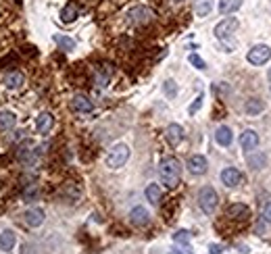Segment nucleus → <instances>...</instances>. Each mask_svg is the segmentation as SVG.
I'll return each mask as SVG.
<instances>
[{
	"label": "nucleus",
	"instance_id": "9",
	"mask_svg": "<svg viewBox=\"0 0 271 254\" xmlns=\"http://www.w3.org/2000/svg\"><path fill=\"white\" fill-rule=\"evenodd\" d=\"M71 109L75 113H92V111H94V102H92L88 96H83V94H75L71 98Z\"/></svg>",
	"mask_w": 271,
	"mask_h": 254
},
{
	"label": "nucleus",
	"instance_id": "35",
	"mask_svg": "<svg viewBox=\"0 0 271 254\" xmlns=\"http://www.w3.org/2000/svg\"><path fill=\"white\" fill-rule=\"evenodd\" d=\"M167 254H180V252H175V250H173V252H167Z\"/></svg>",
	"mask_w": 271,
	"mask_h": 254
},
{
	"label": "nucleus",
	"instance_id": "21",
	"mask_svg": "<svg viewBox=\"0 0 271 254\" xmlns=\"http://www.w3.org/2000/svg\"><path fill=\"white\" fill-rule=\"evenodd\" d=\"M228 217L229 219H244V217H249V206H246V204H229L228 206Z\"/></svg>",
	"mask_w": 271,
	"mask_h": 254
},
{
	"label": "nucleus",
	"instance_id": "1",
	"mask_svg": "<svg viewBox=\"0 0 271 254\" xmlns=\"http://www.w3.org/2000/svg\"><path fill=\"white\" fill-rule=\"evenodd\" d=\"M159 175H161V181L165 183L167 188H175L182 179V165L180 160L173 158V156H165L159 163Z\"/></svg>",
	"mask_w": 271,
	"mask_h": 254
},
{
	"label": "nucleus",
	"instance_id": "5",
	"mask_svg": "<svg viewBox=\"0 0 271 254\" xmlns=\"http://www.w3.org/2000/svg\"><path fill=\"white\" fill-rule=\"evenodd\" d=\"M269 59H271V48L265 44L252 46V48L249 50V55H246V60H249L250 65H265Z\"/></svg>",
	"mask_w": 271,
	"mask_h": 254
},
{
	"label": "nucleus",
	"instance_id": "31",
	"mask_svg": "<svg viewBox=\"0 0 271 254\" xmlns=\"http://www.w3.org/2000/svg\"><path fill=\"white\" fill-rule=\"evenodd\" d=\"M190 63L194 65L196 69H207V63H205V60L200 59L198 55H190Z\"/></svg>",
	"mask_w": 271,
	"mask_h": 254
},
{
	"label": "nucleus",
	"instance_id": "30",
	"mask_svg": "<svg viewBox=\"0 0 271 254\" xmlns=\"http://www.w3.org/2000/svg\"><path fill=\"white\" fill-rule=\"evenodd\" d=\"M200 106H203V94H200V96H198V98L194 100V102L190 104V109H188V113H190V115H194V113H198V111H200Z\"/></svg>",
	"mask_w": 271,
	"mask_h": 254
},
{
	"label": "nucleus",
	"instance_id": "24",
	"mask_svg": "<svg viewBox=\"0 0 271 254\" xmlns=\"http://www.w3.org/2000/svg\"><path fill=\"white\" fill-rule=\"evenodd\" d=\"M246 115H259V113H263V109H265V102H263L261 98H250V100H246Z\"/></svg>",
	"mask_w": 271,
	"mask_h": 254
},
{
	"label": "nucleus",
	"instance_id": "14",
	"mask_svg": "<svg viewBox=\"0 0 271 254\" xmlns=\"http://www.w3.org/2000/svg\"><path fill=\"white\" fill-rule=\"evenodd\" d=\"M23 83H25V78H23V73L19 71H11V73H6L4 75V79H2V86L4 88H9V90H17L21 88Z\"/></svg>",
	"mask_w": 271,
	"mask_h": 254
},
{
	"label": "nucleus",
	"instance_id": "11",
	"mask_svg": "<svg viewBox=\"0 0 271 254\" xmlns=\"http://www.w3.org/2000/svg\"><path fill=\"white\" fill-rule=\"evenodd\" d=\"M129 221L134 223L136 227H144L146 223L150 221V215H148V211H146L144 206H134L131 213H129Z\"/></svg>",
	"mask_w": 271,
	"mask_h": 254
},
{
	"label": "nucleus",
	"instance_id": "2",
	"mask_svg": "<svg viewBox=\"0 0 271 254\" xmlns=\"http://www.w3.org/2000/svg\"><path fill=\"white\" fill-rule=\"evenodd\" d=\"M127 158H129V146L117 144V146H113L111 152L106 155V167L119 169V167H123L127 163Z\"/></svg>",
	"mask_w": 271,
	"mask_h": 254
},
{
	"label": "nucleus",
	"instance_id": "34",
	"mask_svg": "<svg viewBox=\"0 0 271 254\" xmlns=\"http://www.w3.org/2000/svg\"><path fill=\"white\" fill-rule=\"evenodd\" d=\"M267 78H269V92H271V69H269V73H267Z\"/></svg>",
	"mask_w": 271,
	"mask_h": 254
},
{
	"label": "nucleus",
	"instance_id": "32",
	"mask_svg": "<svg viewBox=\"0 0 271 254\" xmlns=\"http://www.w3.org/2000/svg\"><path fill=\"white\" fill-rule=\"evenodd\" d=\"M263 217H265V221L271 223V202H267L265 206H263Z\"/></svg>",
	"mask_w": 271,
	"mask_h": 254
},
{
	"label": "nucleus",
	"instance_id": "23",
	"mask_svg": "<svg viewBox=\"0 0 271 254\" xmlns=\"http://www.w3.org/2000/svg\"><path fill=\"white\" fill-rule=\"evenodd\" d=\"M242 6V0H219V13L221 15H231Z\"/></svg>",
	"mask_w": 271,
	"mask_h": 254
},
{
	"label": "nucleus",
	"instance_id": "10",
	"mask_svg": "<svg viewBox=\"0 0 271 254\" xmlns=\"http://www.w3.org/2000/svg\"><path fill=\"white\" fill-rule=\"evenodd\" d=\"M240 146H242L244 152H250L259 146V134L254 129H246V132L240 136Z\"/></svg>",
	"mask_w": 271,
	"mask_h": 254
},
{
	"label": "nucleus",
	"instance_id": "26",
	"mask_svg": "<svg viewBox=\"0 0 271 254\" xmlns=\"http://www.w3.org/2000/svg\"><path fill=\"white\" fill-rule=\"evenodd\" d=\"M54 42H57L63 50H75V42L67 36H54Z\"/></svg>",
	"mask_w": 271,
	"mask_h": 254
},
{
	"label": "nucleus",
	"instance_id": "6",
	"mask_svg": "<svg viewBox=\"0 0 271 254\" xmlns=\"http://www.w3.org/2000/svg\"><path fill=\"white\" fill-rule=\"evenodd\" d=\"M238 29V19L236 17H228V19H223V21H219L215 25V38L217 40H226V38H229L231 34H234Z\"/></svg>",
	"mask_w": 271,
	"mask_h": 254
},
{
	"label": "nucleus",
	"instance_id": "13",
	"mask_svg": "<svg viewBox=\"0 0 271 254\" xmlns=\"http://www.w3.org/2000/svg\"><path fill=\"white\" fill-rule=\"evenodd\" d=\"M23 221L27 223L29 227H40L44 223V211L42 209H29L23 215Z\"/></svg>",
	"mask_w": 271,
	"mask_h": 254
},
{
	"label": "nucleus",
	"instance_id": "19",
	"mask_svg": "<svg viewBox=\"0 0 271 254\" xmlns=\"http://www.w3.org/2000/svg\"><path fill=\"white\" fill-rule=\"evenodd\" d=\"M15 123H17V117H15L11 111L0 113V132H9V129L15 127Z\"/></svg>",
	"mask_w": 271,
	"mask_h": 254
},
{
	"label": "nucleus",
	"instance_id": "16",
	"mask_svg": "<svg viewBox=\"0 0 271 254\" xmlns=\"http://www.w3.org/2000/svg\"><path fill=\"white\" fill-rule=\"evenodd\" d=\"M215 140L219 146H231L234 134H231V129L228 125H221V127H217V132H215Z\"/></svg>",
	"mask_w": 271,
	"mask_h": 254
},
{
	"label": "nucleus",
	"instance_id": "20",
	"mask_svg": "<svg viewBox=\"0 0 271 254\" xmlns=\"http://www.w3.org/2000/svg\"><path fill=\"white\" fill-rule=\"evenodd\" d=\"M13 246H15V232H11V229L0 232V250L9 252V250H13Z\"/></svg>",
	"mask_w": 271,
	"mask_h": 254
},
{
	"label": "nucleus",
	"instance_id": "33",
	"mask_svg": "<svg viewBox=\"0 0 271 254\" xmlns=\"http://www.w3.org/2000/svg\"><path fill=\"white\" fill-rule=\"evenodd\" d=\"M208 252H211V254H221V246H211V250H208Z\"/></svg>",
	"mask_w": 271,
	"mask_h": 254
},
{
	"label": "nucleus",
	"instance_id": "29",
	"mask_svg": "<svg viewBox=\"0 0 271 254\" xmlns=\"http://www.w3.org/2000/svg\"><path fill=\"white\" fill-rule=\"evenodd\" d=\"M173 240H175L177 244H188V242H190V234L186 232V229H182V232H177V234L173 235Z\"/></svg>",
	"mask_w": 271,
	"mask_h": 254
},
{
	"label": "nucleus",
	"instance_id": "27",
	"mask_svg": "<svg viewBox=\"0 0 271 254\" xmlns=\"http://www.w3.org/2000/svg\"><path fill=\"white\" fill-rule=\"evenodd\" d=\"M163 90H165L167 98H173L177 94V86H175V81H171V79H167L165 83H163Z\"/></svg>",
	"mask_w": 271,
	"mask_h": 254
},
{
	"label": "nucleus",
	"instance_id": "25",
	"mask_svg": "<svg viewBox=\"0 0 271 254\" xmlns=\"http://www.w3.org/2000/svg\"><path fill=\"white\" fill-rule=\"evenodd\" d=\"M161 188L157 186V183H150L148 188H146V200H148L150 204H159L161 202Z\"/></svg>",
	"mask_w": 271,
	"mask_h": 254
},
{
	"label": "nucleus",
	"instance_id": "4",
	"mask_svg": "<svg viewBox=\"0 0 271 254\" xmlns=\"http://www.w3.org/2000/svg\"><path fill=\"white\" fill-rule=\"evenodd\" d=\"M152 19H154V13L148 6H134V9L127 11V21L131 25H148Z\"/></svg>",
	"mask_w": 271,
	"mask_h": 254
},
{
	"label": "nucleus",
	"instance_id": "28",
	"mask_svg": "<svg viewBox=\"0 0 271 254\" xmlns=\"http://www.w3.org/2000/svg\"><path fill=\"white\" fill-rule=\"evenodd\" d=\"M249 163L252 169H261L263 165H265V156L263 155H257V156H249Z\"/></svg>",
	"mask_w": 271,
	"mask_h": 254
},
{
	"label": "nucleus",
	"instance_id": "18",
	"mask_svg": "<svg viewBox=\"0 0 271 254\" xmlns=\"http://www.w3.org/2000/svg\"><path fill=\"white\" fill-rule=\"evenodd\" d=\"M108 81H111V67L104 65L103 69H98L96 75H94V83L98 88H106Z\"/></svg>",
	"mask_w": 271,
	"mask_h": 254
},
{
	"label": "nucleus",
	"instance_id": "36",
	"mask_svg": "<svg viewBox=\"0 0 271 254\" xmlns=\"http://www.w3.org/2000/svg\"><path fill=\"white\" fill-rule=\"evenodd\" d=\"M175 2H180V0H175Z\"/></svg>",
	"mask_w": 271,
	"mask_h": 254
},
{
	"label": "nucleus",
	"instance_id": "12",
	"mask_svg": "<svg viewBox=\"0 0 271 254\" xmlns=\"http://www.w3.org/2000/svg\"><path fill=\"white\" fill-rule=\"evenodd\" d=\"M165 140L171 144V146H177L182 140H184V129L182 125H177V123H171V125H167L165 129Z\"/></svg>",
	"mask_w": 271,
	"mask_h": 254
},
{
	"label": "nucleus",
	"instance_id": "8",
	"mask_svg": "<svg viewBox=\"0 0 271 254\" xmlns=\"http://www.w3.org/2000/svg\"><path fill=\"white\" fill-rule=\"evenodd\" d=\"M221 181H223V186H228V188H236L238 183L242 181V173H240L236 167H226L221 171Z\"/></svg>",
	"mask_w": 271,
	"mask_h": 254
},
{
	"label": "nucleus",
	"instance_id": "17",
	"mask_svg": "<svg viewBox=\"0 0 271 254\" xmlns=\"http://www.w3.org/2000/svg\"><path fill=\"white\" fill-rule=\"evenodd\" d=\"M77 15H80V9L73 4V2H69L63 6V11H61V21L63 23H73L77 19Z\"/></svg>",
	"mask_w": 271,
	"mask_h": 254
},
{
	"label": "nucleus",
	"instance_id": "15",
	"mask_svg": "<svg viewBox=\"0 0 271 254\" xmlns=\"http://www.w3.org/2000/svg\"><path fill=\"white\" fill-rule=\"evenodd\" d=\"M52 125H54V117L50 113H40V115H38L36 127H38V132H40V134H48L52 129Z\"/></svg>",
	"mask_w": 271,
	"mask_h": 254
},
{
	"label": "nucleus",
	"instance_id": "7",
	"mask_svg": "<svg viewBox=\"0 0 271 254\" xmlns=\"http://www.w3.org/2000/svg\"><path fill=\"white\" fill-rule=\"evenodd\" d=\"M186 165H188V171L192 175H205L207 169H208V163H207V158L203 155H192Z\"/></svg>",
	"mask_w": 271,
	"mask_h": 254
},
{
	"label": "nucleus",
	"instance_id": "3",
	"mask_svg": "<svg viewBox=\"0 0 271 254\" xmlns=\"http://www.w3.org/2000/svg\"><path fill=\"white\" fill-rule=\"evenodd\" d=\"M217 202H219V196H217V192L211 186L200 188V192H198V206L203 209V213L211 215L217 209Z\"/></svg>",
	"mask_w": 271,
	"mask_h": 254
},
{
	"label": "nucleus",
	"instance_id": "22",
	"mask_svg": "<svg viewBox=\"0 0 271 254\" xmlns=\"http://www.w3.org/2000/svg\"><path fill=\"white\" fill-rule=\"evenodd\" d=\"M213 11V0H194V13L196 17H208Z\"/></svg>",
	"mask_w": 271,
	"mask_h": 254
}]
</instances>
